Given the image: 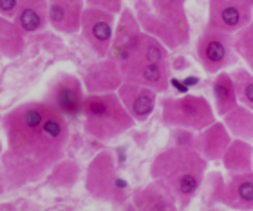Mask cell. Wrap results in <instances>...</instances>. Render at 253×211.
Listing matches in <instances>:
<instances>
[{
    "label": "cell",
    "instance_id": "1",
    "mask_svg": "<svg viewBox=\"0 0 253 211\" xmlns=\"http://www.w3.org/2000/svg\"><path fill=\"white\" fill-rule=\"evenodd\" d=\"M5 144L0 157L7 191L37 184L65 157L71 123L43 100L18 103L2 116Z\"/></svg>",
    "mask_w": 253,
    "mask_h": 211
},
{
    "label": "cell",
    "instance_id": "2",
    "mask_svg": "<svg viewBox=\"0 0 253 211\" xmlns=\"http://www.w3.org/2000/svg\"><path fill=\"white\" fill-rule=\"evenodd\" d=\"M206 170L208 161L195 148L169 144L152 159L148 174L174 195L179 210H185L199 193Z\"/></svg>",
    "mask_w": 253,
    "mask_h": 211
},
{
    "label": "cell",
    "instance_id": "3",
    "mask_svg": "<svg viewBox=\"0 0 253 211\" xmlns=\"http://www.w3.org/2000/svg\"><path fill=\"white\" fill-rule=\"evenodd\" d=\"M188 0H134V15L145 33L156 36L170 51L186 45L190 40Z\"/></svg>",
    "mask_w": 253,
    "mask_h": 211
},
{
    "label": "cell",
    "instance_id": "4",
    "mask_svg": "<svg viewBox=\"0 0 253 211\" xmlns=\"http://www.w3.org/2000/svg\"><path fill=\"white\" fill-rule=\"evenodd\" d=\"M82 117L84 132L89 138L103 142L122 138L136 125L116 92L85 94Z\"/></svg>",
    "mask_w": 253,
    "mask_h": 211
},
{
    "label": "cell",
    "instance_id": "5",
    "mask_svg": "<svg viewBox=\"0 0 253 211\" xmlns=\"http://www.w3.org/2000/svg\"><path fill=\"white\" fill-rule=\"evenodd\" d=\"M85 191L94 201L112 208H125L130 202V184L120 174L116 157L111 150H101L85 168Z\"/></svg>",
    "mask_w": 253,
    "mask_h": 211
},
{
    "label": "cell",
    "instance_id": "6",
    "mask_svg": "<svg viewBox=\"0 0 253 211\" xmlns=\"http://www.w3.org/2000/svg\"><path fill=\"white\" fill-rule=\"evenodd\" d=\"M159 106L161 123L169 128H188L199 132L217 119L211 103L203 96H163Z\"/></svg>",
    "mask_w": 253,
    "mask_h": 211
},
{
    "label": "cell",
    "instance_id": "7",
    "mask_svg": "<svg viewBox=\"0 0 253 211\" xmlns=\"http://www.w3.org/2000/svg\"><path fill=\"white\" fill-rule=\"evenodd\" d=\"M195 54L206 74L221 72L228 67H233L239 60V56L233 51L232 33L219 31L208 26L203 29V33L197 38Z\"/></svg>",
    "mask_w": 253,
    "mask_h": 211
},
{
    "label": "cell",
    "instance_id": "8",
    "mask_svg": "<svg viewBox=\"0 0 253 211\" xmlns=\"http://www.w3.org/2000/svg\"><path fill=\"white\" fill-rule=\"evenodd\" d=\"M42 100L47 101L49 105L56 108L62 116H65L69 123L76 121L82 116L85 100V89L82 78H78L73 72L60 70L51 78Z\"/></svg>",
    "mask_w": 253,
    "mask_h": 211
},
{
    "label": "cell",
    "instance_id": "9",
    "mask_svg": "<svg viewBox=\"0 0 253 211\" xmlns=\"http://www.w3.org/2000/svg\"><path fill=\"white\" fill-rule=\"evenodd\" d=\"M210 199L213 204H222L230 210H253V170L230 174L228 179H222L221 174H211Z\"/></svg>",
    "mask_w": 253,
    "mask_h": 211
},
{
    "label": "cell",
    "instance_id": "10",
    "mask_svg": "<svg viewBox=\"0 0 253 211\" xmlns=\"http://www.w3.org/2000/svg\"><path fill=\"white\" fill-rule=\"evenodd\" d=\"M116 16L114 13L96 7H87L85 5L80 20V33L87 43L90 51L98 58H105L109 54V47L114 35V26H116Z\"/></svg>",
    "mask_w": 253,
    "mask_h": 211
},
{
    "label": "cell",
    "instance_id": "11",
    "mask_svg": "<svg viewBox=\"0 0 253 211\" xmlns=\"http://www.w3.org/2000/svg\"><path fill=\"white\" fill-rule=\"evenodd\" d=\"M252 18L253 0H208V27L235 33Z\"/></svg>",
    "mask_w": 253,
    "mask_h": 211
},
{
    "label": "cell",
    "instance_id": "12",
    "mask_svg": "<svg viewBox=\"0 0 253 211\" xmlns=\"http://www.w3.org/2000/svg\"><path fill=\"white\" fill-rule=\"evenodd\" d=\"M123 81H132L154 89L158 94L170 89V60L169 62H141L126 60L120 64Z\"/></svg>",
    "mask_w": 253,
    "mask_h": 211
},
{
    "label": "cell",
    "instance_id": "13",
    "mask_svg": "<svg viewBox=\"0 0 253 211\" xmlns=\"http://www.w3.org/2000/svg\"><path fill=\"white\" fill-rule=\"evenodd\" d=\"M82 83L87 94H105V92H116L118 87L123 83V76L120 70V64L116 60L98 58L94 64H90L84 70Z\"/></svg>",
    "mask_w": 253,
    "mask_h": 211
},
{
    "label": "cell",
    "instance_id": "14",
    "mask_svg": "<svg viewBox=\"0 0 253 211\" xmlns=\"http://www.w3.org/2000/svg\"><path fill=\"white\" fill-rule=\"evenodd\" d=\"M116 94L136 123L147 121L158 106V92L145 85L123 81L118 87Z\"/></svg>",
    "mask_w": 253,
    "mask_h": 211
},
{
    "label": "cell",
    "instance_id": "15",
    "mask_svg": "<svg viewBox=\"0 0 253 211\" xmlns=\"http://www.w3.org/2000/svg\"><path fill=\"white\" fill-rule=\"evenodd\" d=\"M134 210L141 211H174L179 210L174 195L158 180H150L145 186L132 190L130 202Z\"/></svg>",
    "mask_w": 253,
    "mask_h": 211
},
{
    "label": "cell",
    "instance_id": "16",
    "mask_svg": "<svg viewBox=\"0 0 253 211\" xmlns=\"http://www.w3.org/2000/svg\"><path fill=\"white\" fill-rule=\"evenodd\" d=\"M49 26L62 35L80 33V20L85 9V0H47Z\"/></svg>",
    "mask_w": 253,
    "mask_h": 211
},
{
    "label": "cell",
    "instance_id": "17",
    "mask_svg": "<svg viewBox=\"0 0 253 211\" xmlns=\"http://www.w3.org/2000/svg\"><path fill=\"white\" fill-rule=\"evenodd\" d=\"M232 136L226 130L222 121H213L206 128L197 132V139H195V150L208 161H221L222 153L228 148V144L232 142Z\"/></svg>",
    "mask_w": 253,
    "mask_h": 211
},
{
    "label": "cell",
    "instance_id": "18",
    "mask_svg": "<svg viewBox=\"0 0 253 211\" xmlns=\"http://www.w3.org/2000/svg\"><path fill=\"white\" fill-rule=\"evenodd\" d=\"M141 26L137 22L134 9L132 7H125L120 11V15L116 18V26H114V35H112V42L109 47V58L120 62L123 56V53L126 51V47L134 42V38L141 33Z\"/></svg>",
    "mask_w": 253,
    "mask_h": 211
},
{
    "label": "cell",
    "instance_id": "19",
    "mask_svg": "<svg viewBox=\"0 0 253 211\" xmlns=\"http://www.w3.org/2000/svg\"><path fill=\"white\" fill-rule=\"evenodd\" d=\"M13 22L26 36L42 33L45 27H49L47 0H20Z\"/></svg>",
    "mask_w": 253,
    "mask_h": 211
},
{
    "label": "cell",
    "instance_id": "20",
    "mask_svg": "<svg viewBox=\"0 0 253 211\" xmlns=\"http://www.w3.org/2000/svg\"><path fill=\"white\" fill-rule=\"evenodd\" d=\"M126 60H141V62H169L170 60V49L165 45L161 40H158L156 36L148 35V33L141 31L134 38V42L126 47V51L123 53L122 62Z\"/></svg>",
    "mask_w": 253,
    "mask_h": 211
},
{
    "label": "cell",
    "instance_id": "21",
    "mask_svg": "<svg viewBox=\"0 0 253 211\" xmlns=\"http://www.w3.org/2000/svg\"><path fill=\"white\" fill-rule=\"evenodd\" d=\"M228 174H243L253 170V146L246 139L233 138L221 157Z\"/></svg>",
    "mask_w": 253,
    "mask_h": 211
},
{
    "label": "cell",
    "instance_id": "22",
    "mask_svg": "<svg viewBox=\"0 0 253 211\" xmlns=\"http://www.w3.org/2000/svg\"><path fill=\"white\" fill-rule=\"evenodd\" d=\"M213 83H211V94H213V110L217 116H224L228 112L239 105L237 94H235V87H233V79L230 72L221 70V72L213 74Z\"/></svg>",
    "mask_w": 253,
    "mask_h": 211
},
{
    "label": "cell",
    "instance_id": "23",
    "mask_svg": "<svg viewBox=\"0 0 253 211\" xmlns=\"http://www.w3.org/2000/svg\"><path fill=\"white\" fill-rule=\"evenodd\" d=\"M26 38L15 22L0 15V58H18L26 51Z\"/></svg>",
    "mask_w": 253,
    "mask_h": 211
},
{
    "label": "cell",
    "instance_id": "24",
    "mask_svg": "<svg viewBox=\"0 0 253 211\" xmlns=\"http://www.w3.org/2000/svg\"><path fill=\"white\" fill-rule=\"evenodd\" d=\"M80 175H82V168H80L78 161L63 157L49 170L43 179L53 190H69L80 180Z\"/></svg>",
    "mask_w": 253,
    "mask_h": 211
},
{
    "label": "cell",
    "instance_id": "25",
    "mask_svg": "<svg viewBox=\"0 0 253 211\" xmlns=\"http://www.w3.org/2000/svg\"><path fill=\"white\" fill-rule=\"evenodd\" d=\"M222 123L232 138L246 141L253 139V110H250L248 106L239 103L235 108L222 116Z\"/></svg>",
    "mask_w": 253,
    "mask_h": 211
},
{
    "label": "cell",
    "instance_id": "26",
    "mask_svg": "<svg viewBox=\"0 0 253 211\" xmlns=\"http://www.w3.org/2000/svg\"><path fill=\"white\" fill-rule=\"evenodd\" d=\"M233 51L253 72V18L244 27L232 33Z\"/></svg>",
    "mask_w": 253,
    "mask_h": 211
},
{
    "label": "cell",
    "instance_id": "27",
    "mask_svg": "<svg viewBox=\"0 0 253 211\" xmlns=\"http://www.w3.org/2000/svg\"><path fill=\"white\" fill-rule=\"evenodd\" d=\"M230 76L233 79L239 103L253 110V72L248 67H235Z\"/></svg>",
    "mask_w": 253,
    "mask_h": 211
},
{
    "label": "cell",
    "instance_id": "28",
    "mask_svg": "<svg viewBox=\"0 0 253 211\" xmlns=\"http://www.w3.org/2000/svg\"><path fill=\"white\" fill-rule=\"evenodd\" d=\"M87 7H96V9H103L114 15H120L123 9V0H85Z\"/></svg>",
    "mask_w": 253,
    "mask_h": 211
},
{
    "label": "cell",
    "instance_id": "29",
    "mask_svg": "<svg viewBox=\"0 0 253 211\" xmlns=\"http://www.w3.org/2000/svg\"><path fill=\"white\" fill-rule=\"evenodd\" d=\"M18 5H20V0H0V15L13 20V16L18 11Z\"/></svg>",
    "mask_w": 253,
    "mask_h": 211
},
{
    "label": "cell",
    "instance_id": "30",
    "mask_svg": "<svg viewBox=\"0 0 253 211\" xmlns=\"http://www.w3.org/2000/svg\"><path fill=\"white\" fill-rule=\"evenodd\" d=\"M7 188H5V180H4V174H2V166H0V197L4 195Z\"/></svg>",
    "mask_w": 253,
    "mask_h": 211
},
{
    "label": "cell",
    "instance_id": "31",
    "mask_svg": "<svg viewBox=\"0 0 253 211\" xmlns=\"http://www.w3.org/2000/svg\"><path fill=\"white\" fill-rule=\"evenodd\" d=\"M2 150H4V141L0 139V157H2Z\"/></svg>",
    "mask_w": 253,
    "mask_h": 211
}]
</instances>
